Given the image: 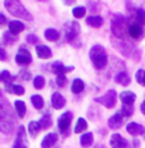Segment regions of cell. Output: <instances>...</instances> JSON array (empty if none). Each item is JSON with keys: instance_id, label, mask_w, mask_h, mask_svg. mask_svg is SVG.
Here are the masks:
<instances>
[{"instance_id": "6da1fadb", "label": "cell", "mask_w": 145, "mask_h": 148, "mask_svg": "<svg viewBox=\"0 0 145 148\" xmlns=\"http://www.w3.org/2000/svg\"><path fill=\"white\" fill-rule=\"evenodd\" d=\"M16 126V116L5 99L0 101V132L3 134H10Z\"/></svg>"}, {"instance_id": "7a4b0ae2", "label": "cell", "mask_w": 145, "mask_h": 148, "mask_svg": "<svg viewBox=\"0 0 145 148\" xmlns=\"http://www.w3.org/2000/svg\"><path fill=\"white\" fill-rule=\"evenodd\" d=\"M90 59H91L94 67L96 70H103L106 68L108 63V56L107 52L101 45H94L90 49Z\"/></svg>"}, {"instance_id": "3957f363", "label": "cell", "mask_w": 145, "mask_h": 148, "mask_svg": "<svg viewBox=\"0 0 145 148\" xmlns=\"http://www.w3.org/2000/svg\"><path fill=\"white\" fill-rule=\"evenodd\" d=\"M4 7L10 14H13L14 17H18L22 19H27L30 21L32 17L28 13V10L25 8V5L21 1H16V0H5L4 1Z\"/></svg>"}, {"instance_id": "277c9868", "label": "cell", "mask_w": 145, "mask_h": 148, "mask_svg": "<svg viewBox=\"0 0 145 148\" xmlns=\"http://www.w3.org/2000/svg\"><path fill=\"white\" fill-rule=\"evenodd\" d=\"M112 32L118 39H125L126 34H129V21L122 14H114L112 17Z\"/></svg>"}, {"instance_id": "5b68a950", "label": "cell", "mask_w": 145, "mask_h": 148, "mask_svg": "<svg viewBox=\"0 0 145 148\" xmlns=\"http://www.w3.org/2000/svg\"><path fill=\"white\" fill-rule=\"evenodd\" d=\"M114 47L121 52L122 54L125 56L130 57V58H133V59H139V49L135 47V45L130 44L127 41H123V42H116Z\"/></svg>"}, {"instance_id": "8992f818", "label": "cell", "mask_w": 145, "mask_h": 148, "mask_svg": "<svg viewBox=\"0 0 145 148\" xmlns=\"http://www.w3.org/2000/svg\"><path fill=\"white\" fill-rule=\"evenodd\" d=\"M80 34V25L77 22H67L63 27V35H64V39L66 41L68 42H72L77 38V35Z\"/></svg>"}, {"instance_id": "52a82bcc", "label": "cell", "mask_w": 145, "mask_h": 148, "mask_svg": "<svg viewBox=\"0 0 145 148\" xmlns=\"http://www.w3.org/2000/svg\"><path fill=\"white\" fill-rule=\"evenodd\" d=\"M95 102H98V103H100L101 106H104L107 108H113L116 106V102H117V93H116L114 89H110L103 97L96 98Z\"/></svg>"}, {"instance_id": "ba28073f", "label": "cell", "mask_w": 145, "mask_h": 148, "mask_svg": "<svg viewBox=\"0 0 145 148\" xmlns=\"http://www.w3.org/2000/svg\"><path fill=\"white\" fill-rule=\"evenodd\" d=\"M12 148H28L26 130H25L23 126H19L18 130H17V136H16V140H14Z\"/></svg>"}, {"instance_id": "9c48e42d", "label": "cell", "mask_w": 145, "mask_h": 148, "mask_svg": "<svg viewBox=\"0 0 145 148\" xmlns=\"http://www.w3.org/2000/svg\"><path fill=\"white\" fill-rule=\"evenodd\" d=\"M129 23H136V25H141L144 26L145 25V10L140 9V8H136V9L132 10L130 18L127 19Z\"/></svg>"}, {"instance_id": "30bf717a", "label": "cell", "mask_w": 145, "mask_h": 148, "mask_svg": "<svg viewBox=\"0 0 145 148\" xmlns=\"http://www.w3.org/2000/svg\"><path fill=\"white\" fill-rule=\"evenodd\" d=\"M50 70H52L53 73H55L57 76H61V75H66L67 72H71V71L75 70L73 66H66L63 64L62 62H54L50 66Z\"/></svg>"}, {"instance_id": "8fae6325", "label": "cell", "mask_w": 145, "mask_h": 148, "mask_svg": "<svg viewBox=\"0 0 145 148\" xmlns=\"http://www.w3.org/2000/svg\"><path fill=\"white\" fill-rule=\"evenodd\" d=\"M71 121H72V112H64L61 117L58 119V127L61 130V133L66 134L68 127L71 125Z\"/></svg>"}, {"instance_id": "7c38bea8", "label": "cell", "mask_w": 145, "mask_h": 148, "mask_svg": "<svg viewBox=\"0 0 145 148\" xmlns=\"http://www.w3.org/2000/svg\"><path fill=\"white\" fill-rule=\"evenodd\" d=\"M16 62L18 64H28L32 62V57L26 48H21L16 56Z\"/></svg>"}, {"instance_id": "4fadbf2b", "label": "cell", "mask_w": 145, "mask_h": 148, "mask_svg": "<svg viewBox=\"0 0 145 148\" xmlns=\"http://www.w3.org/2000/svg\"><path fill=\"white\" fill-rule=\"evenodd\" d=\"M129 35L135 40L141 39L144 35V26L136 23H129Z\"/></svg>"}, {"instance_id": "5bb4252c", "label": "cell", "mask_w": 145, "mask_h": 148, "mask_svg": "<svg viewBox=\"0 0 145 148\" xmlns=\"http://www.w3.org/2000/svg\"><path fill=\"white\" fill-rule=\"evenodd\" d=\"M126 130H127V133L132 136L140 135V134H144L145 133V127L143 125L138 124V122H130V124L126 126Z\"/></svg>"}, {"instance_id": "9a60e30c", "label": "cell", "mask_w": 145, "mask_h": 148, "mask_svg": "<svg viewBox=\"0 0 145 148\" xmlns=\"http://www.w3.org/2000/svg\"><path fill=\"white\" fill-rule=\"evenodd\" d=\"M50 102H52V106L55 108V110H61V108H63L64 106H66V98L58 92H55L52 95Z\"/></svg>"}, {"instance_id": "2e32d148", "label": "cell", "mask_w": 145, "mask_h": 148, "mask_svg": "<svg viewBox=\"0 0 145 148\" xmlns=\"http://www.w3.org/2000/svg\"><path fill=\"white\" fill-rule=\"evenodd\" d=\"M110 146L112 148H127L129 142L125 138H122L119 134H113L110 138Z\"/></svg>"}, {"instance_id": "e0dca14e", "label": "cell", "mask_w": 145, "mask_h": 148, "mask_svg": "<svg viewBox=\"0 0 145 148\" xmlns=\"http://www.w3.org/2000/svg\"><path fill=\"white\" fill-rule=\"evenodd\" d=\"M58 140V135L55 133H50V134L45 135L44 139L41 140V148H52Z\"/></svg>"}, {"instance_id": "ac0fdd59", "label": "cell", "mask_w": 145, "mask_h": 148, "mask_svg": "<svg viewBox=\"0 0 145 148\" xmlns=\"http://www.w3.org/2000/svg\"><path fill=\"white\" fill-rule=\"evenodd\" d=\"M119 98H121L122 103H123L125 106H132L135 99H136V94L127 90V92H122L121 95H119Z\"/></svg>"}, {"instance_id": "d6986e66", "label": "cell", "mask_w": 145, "mask_h": 148, "mask_svg": "<svg viewBox=\"0 0 145 148\" xmlns=\"http://www.w3.org/2000/svg\"><path fill=\"white\" fill-rule=\"evenodd\" d=\"M122 122H123V115L118 112V113H116V115H113L112 117L108 120V125H109V127H112V129H118L122 125Z\"/></svg>"}, {"instance_id": "ffe728a7", "label": "cell", "mask_w": 145, "mask_h": 148, "mask_svg": "<svg viewBox=\"0 0 145 148\" xmlns=\"http://www.w3.org/2000/svg\"><path fill=\"white\" fill-rule=\"evenodd\" d=\"M36 53H37L39 58H41V59H48L52 57V50L46 45H37L36 47Z\"/></svg>"}, {"instance_id": "44dd1931", "label": "cell", "mask_w": 145, "mask_h": 148, "mask_svg": "<svg viewBox=\"0 0 145 148\" xmlns=\"http://www.w3.org/2000/svg\"><path fill=\"white\" fill-rule=\"evenodd\" d=\"M8 27H9V32L13 34V35H17V34L25 30V25L21 21H10L8 23Z\"/></svg>"}, {"instance_id": "7402d4cb", "label": "cell", "mask_w": 145, "mask_h": 148, "mask_svg": "<svg viewBox=\"0 0 145 148\" xmlns=\"http://www.w3.org/2000/svg\"><path fill=\"white\" fill-rule=\"evenodd\" d=\"M114 81L118 82V84H121V85H123V86H126V85L130 84L131 79H130L129 73H127L126 71H121V72H118L117 75L114 76Z\"/></svg>"}, {"instance_id": "603a6c76", "label": "cell", "mask_w": 145, "mask_h": 148, "mask_svg": "<svg viewBox=\"0 0 145 148\" xmlns=\"http://www.w3.org/2000/svg\"><path fill=\"white\" fill-rule=\"evenodd\" d=\"M5 90L10 94H16V95H22L25 94V88L22 85H16V84H9L5 85Z\"/></svg>"}, {"instance_id": "cb8c5ba5", "label": "cell", "mask_w": 145, "mask_h": 148, "mask_svg": "<svg viewBox=\"0 0 145 148\" xmlns=\"http://www.w3.org/2000/svg\"><path fill=\"white\" fill-rule=\"evenodd\" d=\"M86 23L89 25V26L99 28V27H101V25H103V18H101L100 16H90L86 18Z\"/></svg>"}, {"instance_id": "d4e9b609", "label": "cell", "mask_w": 145, "mask_h": 148, "mask_svg": "<svg viewBox=\"0 0 145 148\" xmlns=\"http://www.w3.org/2000/svg\"><path fill=\"white\" fill-rule=\"evenodd\" d=\"M93 142H94L93 133H86V134H82V136L80 138V143H81V146L85 147V148H87V147L91 146Z\"/></svg>"}, {"instance_id": "484cf974", "label": "cell", "mask_w": 145, "mask_h": 148, "mask_svg": "<svg viewBox=\"0 0 145 148\" xmlns=\"http://www.w3.org/2000/svg\"><path fill=\"white\" fill-rule=\"evenodd\" d=\"M84 89H85L84 81H82L81 79H75L73 82H72V86H71L72 93H75V94H80V93H81Z\"/></svg>"}, {"instance_id": "4316f807", "label": "cell", "mask_w": 145, "mask_h": 148, "mask_svg": "<svg viewBox=\"0 0 145 148\" xmlns=\"http://www.w3.org/2000/svg\"><path fill=\"white\" fill-rule=\"evenodd\" d=\"M59 38H61V34H59V31H57L55 28H48V30L45 31V39H46V40L57 41Z\"/></svg>"}, {"instance_id": "83f0119b", "label": "cell", "mask_w": 145, "mask_h": 148, "mask_svg": "<svg viewBox=\"0 0 145 148\" xmlns=\"http://www.w3.org/2000/svg\"><path fill=\"white\" fill-rule=\"evenodd\" d=\"M14 108H16V112L19 117H25V115H26V104H25L23 101L14 102Z\"/></svg>"}, {"instance_id": "f1b7e54d", "label": "cell", "mask_w": 145, "mask_h": 148, "mask_svg": "<svg viewBox=\"0 0 145 148\" xmlns=\"http://www.w3.org/2000/svg\"><path fill=\"white\" fill-rule=\"evenodd\" d=\"M40 130H41V126L37 121H31L28 124V133L31 136H36L40 133Z\"/></svg>"}, {"instance_id": "f546056e", "label": "cell", "mask_w": 145, "mask_h": 148, "mask_svg": "<svg viewBox=\"0 0 145 148\" xmlns=\"http://www.w3.org/2000/svg\"><path fill=\"white\" fill-rule=\"evenodd\" d=\"M39 124L41 126V129H48V127L52 126V117H50L49 113H45L41 117V120L39 121Z\"/></svg>"}, {"instance_id": "4dcf8cb0", "label": "cell", "mask_w": 145, "mask_h": 148, "mask_svg": "<svg viewBox=\"0 0 145 148\" xmlns=\"http://www.w3.org/2000/svg\"><path fill=\"white\" fill-rule=\"evenodd\" d=\"M87 129V122L85 119H78L77 120V124H76V127H75V133H77V134H80V133H82L84 130Z\"/></svg>"}, {"instance_id": "1f68e13d", "label": "cell", "mask_w": 145, "mask_h": 148, "mask_svg": "<svg viewBox=\"0 0 145 148\" xmlns=\"http://www.w3.org/2000/svg\"><path fill=\"white\" fill-rule=\"evenodd\" d=\"M14 80V76L10 75L9 71H3L1 75H0V81H3L5 85L12 84V81Z\"/></svg>"}, {"instance_id": "d6a6232c", "label": "cell", "mask_w": 145, "mask_h": 148, "mask_svg": "<svg viewBox=\"0 0 145 148\" xmlns=\"http://www.w3.org/2000/svg\"><path fill=\"white\" fill-rule=\"evenodd\" d=\"M31 102H32V104L35 106V108H37V110H41L42 107H44V99L41 98V95H32L31 97Z\"/></svg>"}, {"instance_id": "836d02e7", "label": "cell", "mask_w": 145, "mask_h": 148, "mask_svg": "<svg viewBox=\"0 0 145 148\" xmlns=\"http://www.w3.org/2000/svg\"><path fill=\"white\" fill-rule=\"evenodd\" d=\"M72 13H73V16H75V18H82V17L86 14V8L85 7H76Z\"/></svg>"}, {"instance_id": "e575fe53", "label": "cell", "mask_w": 145, "mask_h": 148, "mask_svg": "<svg viewBox=\"0 0 145 148\" xmlns=\"http://www.w3.org/2000/svg\"><path fill=\"white\" fill-rule=\"evenodd\" d=\"M44 85H45L44 76H36V77L33 79V86H35L36 89H42Z\"/></svg>"}, {"instance_id": "d590c367", "label": "cell", "mask_w": 145, "mask_h": 148, "mask_svg": "<svg viewBox=\"0 0 145 148\" xmlns=\"http://www.w3.org/2000/svg\"><path fill=\"white\" fill-rule=\"evenodd\" d=\"M135 79L139 84L145 86V71L144 70H138V72H136V75H135Z\"/></svg>"}, {"instance_id": "8d00e7d4", "label": "cell", "mask_w": 145, "mask_h": 148, "mask_svg": "<svg viewBox=\"0 0 145 148\" xmlns=\"http://www.w3.org/2000/svg\"><path fill=\"white\" fill-rule=\"evenodd\" d=\"M17 40V38H16V35H13V34H10L9 31L8 32H4V41L7 42L8 45H10V44H13L14 41Z\"/></svg>"}, {"instance_id": "74e56055", "label": "cell", "mask_w": 145, "mask_h": 148, "mask_svg": "<svg viewBox=\"0 0 145 148\" xmlns=\"http://www.w3.org/2000/svg\"><path fill=\"white\" fill-rule=\"evenodd\" d=\"M133 113V106H123L122 107V115L126 116V117H130Z\"/></svg>"}, {"instance_id": "f35d334b", "label": "cell", "mask_w": 145, "mask_h": 148, "mask_svg": "<svg viewBox=\"0 0 145 148\" xmlns=\"http://www.w3.org/2000/svg\"><path fill=\"white\" fill-rule=\"evenodd\" d=\"M57 85L58 86H64V85L67 84V77H66V75H61V76H57Z\"/></svg>"}, {"instance_id": "ab89813d", "label": "cell", "mask_w": 145, "mask_h": 148, "mask_svg": "<svg viewBox=\"0 0 145 148\" xmlns=\"http://www.w3.org/2000/svg\"><path fill=\"white\" fill-rule=\"evenodd\" d=\"M26 40L28 44H37L39 42V39H37V36H35L33 34H31V35H28L27 38H26Z\"/></svg>"}, {"instance_id": "60d3db41", "label": "cell", "mask_w": 145, "mask_h": 148, "mask_svg": "<svg viewBox=\"0 0 145 148\" xmlns=\"http://www.w3.org/2000/svg\"><path fill=\"white\" fill-rule=\"evenodd\" d=\"M19 76H21L23 80H31V73L28 72V71H26V70H22L21 72H19Z\"/></svg>"}, {"instance_id": "b9f144b4", "label": "cell", "mask_w": 145, "mask_h": 148, "mask_svg": "<svg viewBox=\"0 0 145 148\" xmlns=\"http://www.w3.org/2000/svg\"><path fill=\"white\" fill-rule=\"evenodd\" d=\"M8 58V54L3 48H0V61H5Z\"/></svg>"}, {"instance_id": "7bdbcfd3", "label": "cell", "mask_w": 145, "mask_h": 148, "mask_svg": "<svg viewBox=\"0 0 145 148\" xmlns=\"http://www.w3.org/2000/svg\"><path fill=\"white\" fill-rule=\"evenodd\" d=\"M5 23H7V17L3 13H0V26H3V25H5Z\"/></svg>"}, {"instance_id": "ee69618b", "label": "cell", "mask_w": 145, "mask_h": 148, "mask_svg": "<svg viewBox=\"0 0 145 148\" xmlns=\"http://www.w3.org/2000/svg\"><path fill=\"white\" fill-rule=\"evenodd\" d=\"M140 108H141V112H143L144 115H145V101L143 102V103H141V107H140Z\"/></svg>"}, {"instance_id": "f6af8a7d", "label": "cell", "mask_w": 145, "mask_h": 148, "mask_svg": "<svg viewBox=\"0 0 145 148\" xmlns=\"http://www.w3.org/2000/svg\"><path fill=\"white\" fill-rule=\"evenodd\" d=\"M0 75H1V72H0Z\"/></svg>"}]
</instances>
